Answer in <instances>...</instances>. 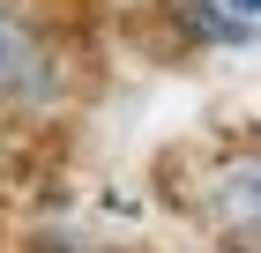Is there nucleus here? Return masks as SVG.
<instances>
[{
    "label": "nucleus",
    "mask_w": 261,
    "mask_h": 253,
    "mask_svg": "<svg viewBox=\"0 0 261 253\" xmlns=\"http://www.w3.org/2000/svg\"><path fill=\"white\" fill-rule=\"evenodd\" d=\"M60 45L30 8L0 0V112H45L60 97Z\"/></svg>",
    "instance_id": "1"
},
{
    "label": "nucleus",
    "mask_w": 261,
    "mask_h": 253,
    "mask_svg": "<svg viewBox=\"0 0 261 253\" xmlns=\"http://www.w3.org/2000/svg\"><path fill=\"white\" fill-rule=\"evenodd\" d=\"M201 216L217 223L239 253H261V142L224 149L201 179Z\"/></svg>",
    "instance_id": "2"
},
{
    "label": "nucleus",
    "mask_w": 261,
    "mask_h": 253,
    "mask_svg": "<svg viewBox=\"0 0 261 253\" xmlns=\"http://www.w3.org/2000/svg\"><path fill=\"white\" fill-rule=\"evenodd\" d=\"M224 8H231L239 22H261V0H224Z\"/></svg>",
    "instance_id": "3"
},
{
    "label": "nucleus",
    "mask_w": 261,
    "mask_h": 253,
    "mask_svg": "<svg viewBox=\"0 0 261 253\" xmlns=\"http://www.w3.org/2000/svg\"><path fill=\"white\" fill-rule=\"evenodd\" d=\"M67 246H75V238H53V253H67Z\"/></svg>",
    "instance_id": "4"
}]
</instances>
